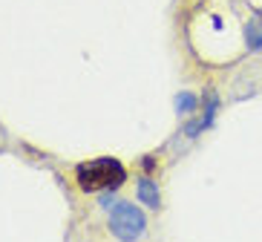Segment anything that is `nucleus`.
Returning <instances> with one entry per match:
<instances>
[{
    "label": "nucleus",
    "instance_id": "obj_7",
    "mask_svg": "<svg viewBox=\"0 0 262 242\" xmlns=\"http://www.w3.org/2000/svg\"><path fill=\"white\" fill-rule=\"evenodd\" d=\"M118 199H116V190H101V196H98V205L104 208V211H110L113 205H116Z\"/></svg>",
    "mask_w": 262,
    "mask_h": 242
},
{
    "label": "nucleus",
    "instance_id": "obj_6",
    "mask_svg": "<svg viewBox=\"0 0 262 242\" xmlns=\"http://www.w3.org/2000/svg\"><path fill=\"white\" fill-rule=\"evenodd\" d=\"M173 107H176L179 116H193L196 107H199V98H196L193 93H185V90H182V93L173 98Z\"/></svg>",
    "mask_w": 262,
    "mask_h": 242
},
{
    "label": "nucleus",
    "instance_id": "obj_5",
    "mask_svg": "<svg viewBox=\"0 0 262 242\" xmlns=\"http://www.w3.org/2000/svg\"><path fill=\"white\" fill-rule=\"evenodd\" d=\"M245 47L251 52H262V15H254L245 24Z\"/></svg>",
    "mask_w": 262,
    "mask_h": 242
},
{
    "label": "nucleus",
    "instance_id": "obj_4",
    "mask_svg": "<svg viewBox=\"0 0 262 242\" xmlns=\"http://www.w3.org/2000/svg\"><path fill=\"white\" fill-rule=\"evenodd\" d=\"M136 196H139V202L147 205V208H159V205H162V193H159V185H156L153 179H139Z\"/></svg>",
    "mask_w": 262,
    "mask_h": 242
},
{
    "label": "nucleus",
    "instance_id": "obj_3",
    "mask_svg": "<svg viewBox=\"0 0 262 242\" xmlns=\"http://www.w3.org/2000/svg\"><path fill=\"white\" fill-rule=\"evenodd\" d=\"M202 104H205V113H202L196 121H187V124H185V136H187V139H196L199 133H205V130L213 124L216 109H219V95H216L213 90H208V93L202 95Z\"/></svg>",
    "mask_w": 262,
    "mask_h": 242
},
{
    "label": "nucleus",
    "instance_id": "obj_1",
    "mask_svg": "<svg viewBox=\"0 0 262 242\" xmlns=\"http://www.w3.org/2000/svg\"><path fill=\"white\" fill-rule=\"evenodd\" d=\"M127 179V170L118 159L101 156L93 162L78 164V185L90 193H101V190H118Z\"/></svg>",
    "mask_w": 262,
    "mask_h": 242
},
{
    "label": "nucleus",
    "instance_id": "obj_2",
    "mask_svg": "<svg viewBox=\"0 0 262 242\" xmlns=\"http://www.w3.org/2000/svg\"><path fill=\"white\" fill-rule=\"evenodd\" d=\"M147 228L144 213L136 208L133 202H116L110 208V231L118 239H139Z\"/></svg>",
    "mask_w": 262,
    "mask_h": 242
}]
</instances>
